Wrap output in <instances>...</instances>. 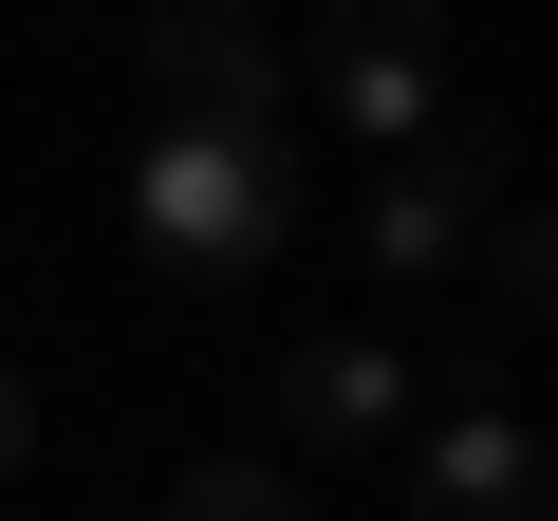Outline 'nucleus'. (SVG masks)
<instances>
[{"instance_id":"obj_1","label":"nucleus","mask_w":558,"mask_h":521,"mask_svg":"<svg viewBox=\"0 0 558 521\" xmlns=\"http://www.w3.org/2000/svg\"><path fill=\"white\" fill-rule=\"evenodd\" d=\"M131 223H149L168 280H260L279 223H299V168H279V131H168V112H149V149H131Z\"/></svg>"},{"instance_id":"obj_2","label":"nucleus","mask_w":558,"mask_h":521,"mask_svg":"<svg viewBox=\"0 0 558 521\" xmlns=\"http://www.w3.org/2000/svg\"><path fill=\"white\" fill-rule=\"evenodd\" d=\"M317 94L354 131L428 149V112H447V0H336V20H317Z\"/></svg>"},{"instance_id":"obj_3","label":"nucleus","mask_w":558,"mask_h":521,"mask_svg":"<svg viewBox=\"0 0 558 521\" xmlns=\"http://www.w3.org/2000/svg\"><path fill=\"white\" fill-rule=\"evenodd\" d=\"M149 112L168 131H279V38L242 0H149Z\"/></svg>"},{"instance_id":"obj_4","label":"nucleus","mask_w":558,"mask_h":521,"mask_svg":"<svg viewBox=\"0 0 558 521\" xmlns=\"http://www.w3.org/2000/svg\"><path fill=\"white\" fill-rule=\"evenodd\" d=\"M484 186H502V131H465V149H391L373 168V280H447V242L484 223Z\"/></svg>"},{"instance_id":"obj_5","label":"nucleus","mask_w":558,"mask_h":521,"mask_svg":"<svg viewBox=\"0 0 558 521\" xmlns=\"http://www.w3.org/2000/svg\"><path fill=\"white\" fill-rule=\"evenodd\" d=\"M410 521H558V484H539V428H502V410H447V428L410 447Z\"/></svg>"},{"instance_id":"obj_6","label":"nucleus","mask_w":558,"mask_h":521,"mask_svg":"<svg viewBox=\"0 0 558 521\" xmlns=\"http://www.w3.org/2000/svg\"><path fill=\"white\" fill-rule=\"evenodd\" d=\"M279 410H299V447H373V428L410 410V354H391V336H299Z\"/></svg>"},{"instance_id":"obj_7","label":"nucleus","mask_w":558,"mask_h":521,"mask_svg":"<svg viewBox=\"0 0 558 521\" xmlns=\"http://www.w3.org/2000/svg\"><path fill=\"white\" fill-rule=\"evenodd\" d=\"M168 521H299V484H279V465H186Z\"/></svg>"},{"instance_id":"obj_8","label":"nucleus","mask_w":558,"mask_h":521,"mask_svg":"<svg viewBox=\"0 0 558 521\" xmlns=\"http://www.w3.org/2000/svg\"><path fill=\"white\" fill-rule=\"evenodd\" d=\"M465 242H484V280H502V317H539V280H558V242H539V223H465Z\"/></svg>"},{"instance_id":"obj_9","label":"nucleus","mask_w":558,"mask_h":521,"mask_svg":"<svg viewBox=\"0 0 558 521\" xmlns=\"http://www.w3.org/2000/svg\"><path fill=\"white\" fill-rule=\"evenodd\" d=\"M20 465H38V391L0 373V484H20Z\"/></svg>"}]
</instances>
